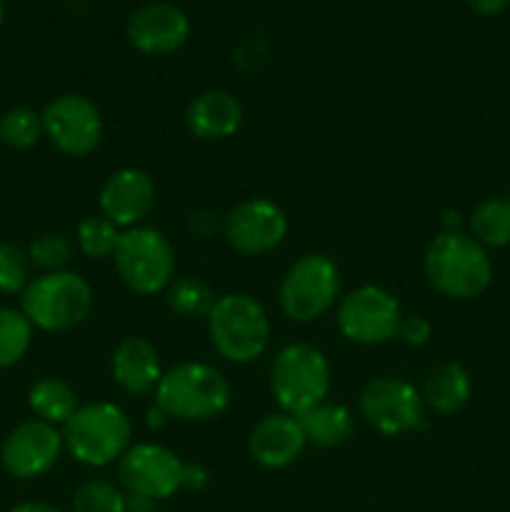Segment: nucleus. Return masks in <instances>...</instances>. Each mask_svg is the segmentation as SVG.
I'll return each mask as SVG.
<instances>
[{
    "instance_id": "obj_1",
    "label": "nucleus",
    "mask_w": 510,
    "mask_h": 512,
    "mask_svg": "<svg viewBox=\"0 0 510 512\" xmlns=\"http://www.w3.org/2000/svg\"><path fill=\"white\" fill-rule=\"evenodd\" d=\"M425 278L440 295L473 300L488 290L493 263L478 240L465 233H440L425 250Z\"/></svg>"
},
{
    "instance_id": "obj_2",
    "label": "nucleus",
    "mask_w": 510,
    "mask_h": 512,
    "mask_svg": "<svg viewBox=\"0 0 510 512\" xmlns=\"http://www.w3.org/2000/svg\"><path fill=\"white\" fill-rule=\"evenodd\" d=\"M228 378L213 365L205 363H180L165 370L155 388V405L168 418L185 420V423H203L215 420L230 408Z\"/></svg>"
},
{
    "instance_id": "obj_3",
    "label": "nucleus",
    "mask_w": 510,
    "mask_h": 512,
    "mask_svg": "<svg viewBox=\"0 0 510 512\" xmlns=\"http://www.w3.org/2000/svg\"><path fill=\"white\" fill-rule=\"evenodd\" d=\"M133 438L128 413L115 403H90L75 410L63 425V445L78 463L105 468L125 455Z\"/></svg>"
},
{
    "instance_id": "obj_4",
    "label": "nucleus",
    "mask_w": 510,
    "mask_h": 512,
    "mask_svg": "<svg viewBox=\"0 0 510 512\" xmlns=\"http://www.w3.org/2000/svg\"><path fill=\"white\" fill-rule=\"evenodd\" d=\"M205 320H208V335L215 353L228 363H253L268 348L270 320L253 295H220Z\"/></svg>"
},
{
    "instance_id": "obj_5",
    "label": "nucleus",
    "mask_w": 510,
    "mask_h": 512,
    "mask_svg": "<svg viewBox=\"0 0 510 512\" xmlns=\"http://www.w3.org/2000/svg\"><path fill=\"white\" fill-rule=\"evenodd\" d=\"M20 310L33 328L45 333H65L83 323L93 310V288L70 270L43 273L30 280L20 298Z\"/></svg>"
},
{
    "instance_id": "obj_6",
    "label": "nucleus",
    "mask_w": 510,
    "mask_h": 512,
    "mask_svg": "<svg viewBox=\"0 0 510 512\" xmlns=\"http://www.w3.org/2000/svg\"><path fill=\"white\" fill-rule=\"evenodd\" d=\"M270 390L283 413L300 418L328 398V358L308 343L285 345L270 368Z\"/></svg>"
},
{
    "instance_id": "obj_7",
    "label": "nucleus",
    "mask_w": 510,
    "mask_h": 512,
    "mask_svg": "<svg viewBox=\"0 0 510 512\" xmlns=\"http://www.w3.org/2000/svg\"><path fill=\"white\" fill-rule=\"evenodd\" d=\"M115 270L125 288L138 295H155L168 290L175 273V250L160 230L130 228L120 235L115 248Z\"/></svg>"
},
{
    "instance_id": "obj_8",
    "label": "nucleus",
    "mask_w": 510,
    "mask_h": 512,
    "mask_svg": "<svg viewBox=\"0 0 510 512\" xmlns=\"http://www.w3.org/2000/svg\"><path fill=\"white\" fill-rule=\"evenodd\" d=\"M340 293V270L325 253H310L295 260L283 275L280 308L295 323H313L333 308Z\"/></svg>"
},
{
    "instance_id": "obj_9",
    "label": "nucleus",
    "mask_w": 510,
    "mask_h": 512,
    "mask_svg": "<svg viewBox=\"0 0 510 512\" xmlns=\"http://www.w3.org/2000/svg\"><path fill=\"white\" fill-rule=\"evenodd\" d=\"M423 410L425 403L420 390L398 375L370 380L360 393V413L365 423L390 438L425 428Z\"/></svg>"
},
{
    "instance_id": "obj_10",
    "label": "nucleus",
    "mask_w": 510,
    "mask_h": 512,
    "mask_svg": "<svg viewBox=\"0 0 510 512\" xmlns=\"http://www.w3.org/2000/svg\"><path fill=\"white\" fill-rule=\"evenodd\" d=\"M400 303L380 285H360L338 305V328L350 343L383 345L398 338Z\"/></svg>"
},
{
    "instance_id": "obj_11",
    "label": "nucleus",
    "mask_w": 510,
    "mask_h": 512,
    "mask_svg": "<svg viewBox=\"0 0 510 512\" xmlns=\"http://www.w3.org/2000/svg\"><path fill=\"white\" fill-rule=\"evenodd\" d=\"M185 470L188 463H183L173 450L155 443L130 445L118 460V478L123 488L130 495H143L155 503L185 490Z\"/></svg>"
},
{
    "instance_id": "obj_12",
    "label": "nucleus",
    "mask_w": 510,
    "mask_h": 512,
    "mask_svg": "<svg viewBox=\"0 0 510 512\" xmlns=\"http://www.w3.org/2000/svg\"><path fill=\"white\" fill-rule=\"evenodd\" d=\"M43 135L65 155L83 158L103 140V118L95 103L83 95H60L40 113Z\"/></svg>"
},
{
    "instance_id": "obj_13",
    "label": "nucleus",
    "mask_w": 510,
    "mask_h": 512,
    "mask_svg": "<svg viewBox=\"0 0 510 512\" xmlns=\"http://www.w3.org/2000/svg\"><path fill=\"white\" fill-rule=\"evenodd\" d=\"M223 233L235 253L265 255L285 240L288 218L273 200L248 198L225 215Z\"/></svg>"
},
{
    "instance_id": "obj_14",
    "label": "nucleus",
    "mask_w": 510,
    "mask_h": 512,
    "mask_svg": "<svg viewBox=\"0 0 510 512\" xmlns=\"http://www.w3.org/2000/svg\"><path fill=\"white\" fill-rule=\"evenodd\" d=\"M63 433L43 420H25L8 433L0 448L5 473L18 480H35L48 473L63 453Z\"/></svg>"
},
{
    "instance_id": "obj_15",
    "label": "nucleus",
    "mask_w": 510,
    "mask_h": 512,
    "mask_svg": "<svg viewBox=\"0 0 510 512\" xmlns=\"http://www.w3.org/2000/svg\"><path fill=\"white\" fill-rule=\"evenodd\" d=\"M128 43L145 55H170L188 43L190 20L168 0H153L135 10L125 25Z\"/></svg>"
},
{
    "instance_id": "obj_16",
    "label": "nucleus",
    "mask_w": 510,
    "mask_h": 512,
    "mask_svg": "<svg viewBox=\"0 0 510 512\" xmlns=\"http://www.w3.org/2000/svg\"><path fill=\"white\" fill-rule=\"evenodd\" d=\"M155 208V183L145 170L123 168L105 180L100 210L118 228H138Z\"/></svg>"
},
{
    "instance_id": "obj_17",
    "label": "nucleus",
    "mask_w": 510,
    "mask_h": 512,
    "mask_svg": "<svg viewBox=\"0 0 510 512\" xmlns=\"http://www.w3.org/2000/svg\"><path fill=\"white\" fill-rule=\"evenodd\" d=\"M305 435L298 418L288 413L265 415L248 438V453L268 470H283L293 465L305 450Z\"/></svg>"
},
{
    "instance_id": "obj_18",
    "label": "nucleus",
    "mask_w": 510,
    "mask_h": 512,
    "mask_svg": "<svg viewBox=\"0 0 510 512\" xmlns=\"http://www.w3.org/2000/svg\"><path fill=\"white\" fill-rule=\"evenodd\" d=\"M113 380L128 395L155 393L163 370H160L158 350L145 338H123L110 358Z\"/></svg>"
},
{
    "instance_id": "obj_19",
    "label": "nucleus",
    "mask_w": 510,
    "mask_h": 512,
    "mask_svg": "<svg viewBox=\"0 0 510 512\" xmlns=\"http://www.w3.org/2000/svg\"><path fill=\"white\" fill-rule=\"evenodd\" d=\"M185 123L195 138L225 140L235 135L243 125V105L233 93L225 90H205L190 100L185 110Z\"/></svg>"
},
{
    "instance_id": "obj_20",
    "label": "nucleus",
    "mask_w": 510,
    "mask_h": 512,
    "mask_svg": "<svg viewBox=\"0 0 510 512\" xmlns=\"http://www.w3.org/2000/svg\"><path fill=\"white\" fill-rule=\"evenodd\" d=\"M470 393H473V380L468 370L455 360L440 363L425 375L423 380V403L438 415H453L468 405Z\"/></svg>"
},
{
    "instance_id": "obj_21",
    "label": "nucleus",
    "mask_w": 510,
    "mask_h": 512,
    "mask_svg": "<svg viewBox=\"0 0 510 512\" xmlns=\"http://www.w3.org/2000/svg\"><path fill=\"white\" fill-rule=\"evenodd\" d=\"M300 428H303L305 443L315 445V448H338V445L348 443L353 438V415L345 405L320 403L318 408L308 410L298 418Z\"/></svg>"
},
{
    "instance_id": "obj_22",
    "label": "nucleus",
    "mask_w": 510,
    "mask_h": 512,
    "mask_svg": "<svg viewBox=\"0 0 510 512\" xmlns=\"http://www.w3.org/2000/svg\"><path fill=\"white\" fill-rule=\"evenodd\" d=\"M28 405L35 418L50 425H65L70 415L80 408L78 395L65 380L43 378L30 388Z\"/></svg>"
},
{
    "instance_id": "obj_23",
    "label": "nucleus",
    "mask_w": 510,
    "mask_h": 512,
    "mask_svg": "<svg viewBox=\"0 0 510 512\" xmlns=\"http://www.w3.org/2000/svg\"><path fill=\"white\" fill-rule=\"evenodd\" d=\"M470 238L483 248H505L510 245V200L488 198L473 208L468 218Z\"/></svg>"
},
{
    "instance_id": "obj_24",
    "label": "nucleus",
    "mask_w": 510,
    "mask_h": 512,
    "mask_svg": "<svg viewBox=\"0 0 510 512\" xmlns=\"http://www.w3.org/2000/svg\"><path fill=\"white\" fill-rule=\"evenodd\" d=\"M165 300H168V308L183 320L208 318L215 305L213 290L200 278H193V275L173 280L168 285V298Z\"/></svg>"
},
{
    "instance_id": "obj_25",
    "label": "nucleus",
    "mask_w": 510,
    "mask_h": 512,
    "mask_svg": "<svg viewBox=\"0 0 510 512\" xmlns=\"http://www.w3.org/2000/svg\"><path fill=\"white\" fill-rule=\"evenodd\" d=\"M33 340V325L23 310L0 308V370H8L25 358Z\"/></svg>"
},
{
    "instance_id": "obj_26",
    "label": "nucleus",
    "mask_w": 510,
    "mask_h": 512,
    "mask_svg": "<svg viewBox=\"0 0 510 512\" xmlns=\"http://www.w3.org/2000/svg\"><path fill=\"white\" fill-rule=\"evenodd\" d=\"M120 228L110 223L105 215H88L78 223L75 230V240H78V248L83 250L88 258H113L115 248L120 243Z\"/></svg>"
},
{
    "instance_id": "obj_27",
    "label": "nucleus",
    "mask_w": 510,
    "mask_h": 512,
    "mask_svg": "<svg viewBox=\"0 0 510 512\" xmlns=\"http://www.w3.org/2000/svg\"><path fill=\"white\" fill-rule=\"evenodd\" d=\"M43 135V120L30 108H10L0 115V143L13 150H30Z\"/></svg>"
},
{
    "instance_id": "obj_28",
    "label": "nucleus",
    "mask_w": 510,
    "mask_h": 512,
    "mask_svg": "<svg viewBox=\"0 0 510 512\" xmlns=\"http://www.w3.org/2000/svg\"><path fill=\"white\" fill-rule=\"evenodd\" d=\"M73 512H128L125 495L108 480H85L73 495Z\"/></svg>"
},
{
    "instance_id": "obj_29",
    "label": "nucleus",
    "mask_w": 510,
    "mask_h": 512,
    "mask_svg": "<svg viewBox=\"0 0 510 512\" xmlns=\"http://www.w3.org/2000/svg\"><path fill=\"white\" fill-rule=\"evenodd\" d=\"M70 258H73V245L65 235H38L28 245L30 265L40 268L43 273H60L70 263Z\"/></svg>"
},
{
    "instance_id": "obj_30",
    "label": "nucleus",
    "mask_w": 510,
    "mask_h": 512,
    "mask_svg": "<svg viewBox=\"0 0 510 512\" xmlns=\"http://www.w3.org/2000/svg\"><path fill=\"white\" fill-rule=\"evenodd\" d=\"M30 283V260L13 243H0V293H23Z\"/></svg>"
},
{
    "instance_id": "obj_31",
    "label": "nucleus",
    "mask_w": 510,
    "mask_h": 512,
    "mask_svg": "<svg viewBox=\"0 0 510 512\" xmlns=\"http://www.w3.org/2000/svg\"><path fill=\"white\" fill-rule=\"evenodd\" d=\"M430 335H433V325L423 315H408V318L400 320L398 338L405 345H410V348H423L430 340Z\"/></svg>"
},
{
    "instance_id": "obj_32",
    "label": "nucleus",
    "mask_w": 510,
    "mask_h": 512,
    "mask_svg": "<svg viewBox=\"0 0 510 512\" xmlns=\"http://www.w3.org/2000/svg\"><path fill=\"white\" fill-rule=\"evenodd\" d=\"M508 3L510 0H465V5H468V8L478 15L503 13V10L508 8Z\"/></svg>"
},
{
    "instance_id": "obj_33",
    "label": "nucleus",
    "mask_w": 510,
    "mask_h": 512,
    "mask_svg": "<svg viewBox=\"0 0 510 512\" xmlns=\"http://www.w3.org/2000/svg\"><path fill=\"white\" fill-rule=\"evenodd\" d=\"M125 508L128 512H155L158 503L150 498H143V495H125Z\"/></svg>"
},
{
    "instance_id": "obj_34",
    "label": "nucleus",
    "mask_w": 510,
    "mask_h": 512,
    "mask_svg": "<svg viewBox=\"0 0 510 512\" xmlns=\"http://www.w3.org/2000/svg\"><path fill=\"white\" fill-rule=\"evenodd\" d=\"M8 512H60V510L53 508V505H48V503H35V500H30V503L15 505V508H10Z\"/></svg>"
},
{
    "instance_id": "obj_35",
    "label": "nucleus",
    "mask_w": 510,
    "mask_h": 512,
    "mask_svg": "<svg viewBox=\"0 0 510 512\" xmlns=\"http://www.w3.org/2000/svg\"><path fill=\"white\" fill-rule=\"evenodd\" d=\"M460 213H455V210H448V213L443 215V233H460Z\"/></svg>"
},
{
    "instance_id": "obj_36",
    "label": "nucleus",
    "mask_w": 510,
    "mask_h": 512,
    "mask_svg": "<svg viewBox=\"0 0 510 512\" xmlns=\"http://www.w3.org/2000/svg\"><path fill=\"white\" fill-rule=\"evenodd\" d=\"M165 420H168V415H165L163 410L158 408V405L148 410V425H150V428H160V425H165Z\"/></svg>"
},
{
    "instance_id": "obj_37",
    "label": "nucleus",
    "mask_w": 510,
    "mask_h": 512,
    "mask_svg": "<svg viewBox=\"0 0 510 512\" xmlns=\"http://www.w3.org/2000/svg\"><path fill=\"white\" fill-rule=\"evenodd\" d=\"M3 20H5V5L3 0H0V25H3Z\"/></svg>"
}]
</instances>
